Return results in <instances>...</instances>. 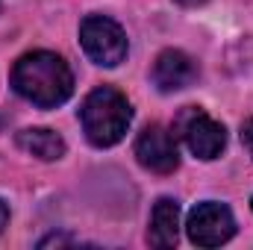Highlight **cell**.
Listing matches in <instances>:
<instances>
[{"label": "cell", "mask_w": 253, "mask_h": 250, "mask_svg": "<svg viewBox=\"0 0 253 250\" xmlns=\"http://www.w3.org/2000/svg\"><path fill=\"white\" fill-rule=\"evenodd\" d=\"M6 224H9V206L0 200V233L6 230Z\"/></svg>", "instance_id": "11"}, {"label": "cell", "mask_w": 253, "mask_h": 250, "mask_svg": "<svg viewBox=\"0 0 253 250\" xmlns=\"http://www.w3.org/2000/svg\"><path fill=\"white\" fill-rule=\"evenodd\" d=\"M177 129L197 159H218L227 147V129L215 118H209L200 106H186L177 118Z\"/></svg>", "instance_id": "4"}, {"label": "cell", "mask_w": 253, "mask_h": 250, "mask_svg": "<svg viewBox=\"0 0 253 250\" xmlns=\"http://www.w3.org/2000/svg\"><path fill=\"white\" fill-rule=\"evenodd\" d=\"M150 80L165 94L180 91V88H186V85H191L197 80V62L183 50H162L156 56V62H153Z\"/></svg>", "instance_id": "7"}, {"label": "cell", "mask_w": 253, "mask_h": 250, "mask_svg": "<svg viewBox=\"0 0 253 250\" xmlns=\"http://www.w3.org/2000/svg\"><path fill=\"white\" fill-rule=\"evenodd\" d=\"M80 44H83V50L91 62L103 65V68H115V65L124 62L126 56L124 30L106 15H88L80 24Z\"/></svg>", "instance_id": "3"}, {"label": "cell", "mask_w": 253, "mask_h": 250, "mask_svg": "<svg viewBox=\"0 0 253 250\" xmlns=\"http://www.w3.org/2000/svg\"><path fill=\"white\" fill-rule=\"evenodd\" d=\"M135 159L153 174H174L180 165L174 132L162 124H147L135 138Z\"/></svg>", "instance_id": "6"}, {"label": "cell", "mask_w": 253, "mask_h": 250, "mask_svg": "<svg viewBox=\"0 0 253 250\" xmlns=\"http://www.w3.org/2000/svg\"><path fill=\"white\" fill-rule=\"evenodd\" d=\"M18 147L30 156H39L44 162L62 159L65 156V141L59 132L47 129V126H33V129H21L18 132Z\"/></svg>", "instance_id": "9"}, {"label": "cell", "mask_w": 253, "mask_h": 250, "mask_svg": "<svg viewBox=\"0 0 253 250\" xmlns=\"http://www.w3.org/2000/svg\"><path fill=\"white\" fill-rule=\"evenodd\" d=\"M186 230H189V239L197 248H218V245L233 239L236 221H233V212L224 203L206 200V203H197L189 212Z\"/></svg>", "instance_id": "5"}, {"label": "cell", "mask_w": 253, "mask_h": 250, "mask_svg": "<svg viewBox=\"0 0 253 250\" xmlns=\"http://www.w3.org/2000/svg\"><path fill=\"white\" fill-rule=\"evenodd\" d=\"M251 206H253V200H251Z\"/></svg>", "instance_id": "13"}, {"label": "cell", "mask_w": 253, "mask_h": 250, "mask_svg": "<svg viewBox=\"0 0 253 250\" xmlns=\"http://www.w3.org/2000/svg\"><path fill=\"white\" fill-rule=\"evenodd\" d=\"M180 6H200V3H206V0H177Z\"/></svg>", "instance_id": "12"}, {"label": "cell", "mask_w": 253, "mask_h": 250, "mask_svg": "<svg viewBox=\"0 0 253 250\" xmlns=\"http://www.w3.org/2000/svg\"><path fill=\"white\" fill-rule=\"evenodd\" d=\"M80 121L85 129V138L94 147H112L126 135V126L132 121V109H129V100L118 88L100 85L83 100Z\"/></svg>", "instance_id": "2"}, {"label": "cell", "mask_w": 253, "mask_h": 250, "mask_svg": "<svg viewBox=\"0 0 253 250\" xmlns=\"http://www.w3.org/2000/svg\"><path fill=\"white\" fill-rule=\"evenodd\" d=\"M180 239V206L171 197L156 200L153 215H150V233L147 242L153 248H174Z\"/></svg>", "instance_id": "8"}, {"label": "cell", "mask_w": 253, "mask_h": 250, "mask_svg": "<svg viewBox=\"0 0 253 250\" xmlns=\"http://www.w3.org/2000/svg\"><path fill=\"white\" fill-rule=\"evenodd\" d=\"M242 144L248 147V153L253 156V118H248V121L242 124Z\"/></svg>", "instance_id": "10"}, {"label": "cell", "mask_w": 253, "mask_h": 250, "mask_svg": "<svg viewBox=\"0 0 253 250\" xmlns=\"http://www.w3.org/2000/svg\"><path fill=\"white\" fill-rule=\"evenodd\" d=\"M12 88L24 100L42 109H53L71 97L74 74L62 56L50 50H33L12 65Z\"/></svg>", "instance_id": "1"}]
</instances>
